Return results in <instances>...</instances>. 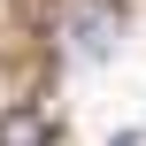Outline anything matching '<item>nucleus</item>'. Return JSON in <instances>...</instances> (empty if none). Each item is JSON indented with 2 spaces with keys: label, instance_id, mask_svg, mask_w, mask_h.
Wrapping results in <instances>:
<instances>
[{
  "label": "nucleus",
  "instance_id": "f257e3e1",
  "mask_svg": "<svg viewBox=\"0 0 146 146\" xmlns=\"http://www.w3.org/2000/svg\"><path fill=\"white\" fill-rule=\"evenodd\" d=\"M62 46L77 62H108V46H115V0H69L62 8Z\"/></svg>",
  "mask_w": 146,
  "mask_h": 146
},
{
  "label": "nucleus",
  "instance_id": "f03ea898",
  "mask_svg": "<svg viewBox=\"0 0 146 146\" xmlns=\"http://www.w3.org/2000/svg\"><path fill=\"white\" fill-rule=\"evenodd\" d=\"M0 146H46V123L38 115H8L0 123Z\"/></svg>",
  "mask_w": 146,
  "mask_h": 146
}]
</instances>
